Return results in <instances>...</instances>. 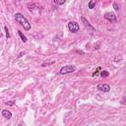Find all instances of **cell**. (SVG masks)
Here are the masks:
<instances>
[{
	"label": "cell",
	"instance_id": "obj_18",
	"mask_svg": "<svg viewBox=\"0 0 126 126\" xmlns=\"http://www.w3.org/2000/svg\"><path fill=\"white\" fill-rule=\"evenodd\" d=\"M18 126H23V125L22 124H18Z\"/></svg>",
	"mask_w": 126,
	"mask_h": 126
},
{
	"label": "cell",
	"instance_id": "obj_4",
	"mask_svg": "<svg viewBox=\"0 0 126 126\" xmlns=\"http://www.w3.org/2000/svg\"><path fill=\"white\" fill-rule=\"evenodd\" d=\"M98 90L103 92V93H108L110 91V86L108 84H105V83H103V84H99L98 85Z\"/></svg>",
	"mask_w": 126,
	"mask_h": 126
},
{
	"label": "cell",
	"instance_id": "obj_10",
	"mask_svg": "<svg viewBox=\"0 0 126 126\" xmlns=\"http://www.w3.org/2000/svg\"><path fill=\"white\" fill-rule=\"evenodd\" d=\"M95 6H96V2H95V1H93V0H91V1H89V3H88V8H89L90 10L94 9Z\"/></svg>",
	"mask_w": 126,
	"mask_h": 126
},
{
	"label": "cell",
	"instance_id": "obj_2",
	"mask_svg": "<svg viewBox=\"0 0 126 126\" xmlns=\"http://www.w3.org/2000/svg\"><path fill=\"white\" fill-rule=\"evenodd\" d=\"M75 71H76V66L75 65H65L59 70V74L60 75H67V74L73 73Z\"/></svg>",
	"mask_w": 126,
	"mask_h": 126
},
{
	"label": "cell",
	"instance_id": "obj_9",
	"mask_svg": "<svg viewBox=\"0 0 126 126\" xmlns=\"http://www.w3.org/2000/svg\"><path fill=\"white\" fill-rule=\"evenodd\" d=\"M99 72H102V67H100V66H99L98 68L95 70V72H94L93 74H92V76H93V77H96V76H98V75L99 74Z\"/></svg>",
	"mask_w": 126,
	"mask_h": 126
},
{
	"label": "cell",
	"instance_id": "obj_12",
	"mask_svg": "<svg viewBox=\"0 0 126 126\" xmlns=\"http://www.w3.org/2000/svg\"><path fill=\"white\" fill-rule=\"evenodd\" d=\"M53 3L56 4V5H63V4L66 3V1L65 0H54Z\"/></svg>",
	"mask_w": 126,
	"mask_h": 126
},
{
	"label": "cell",
	"instance_id": "obj_3",
	"mask_svg": "<svg viewBox=\"0 0 126 126\" xmlns=\"http://www.w3.org/2000/svg\"><path fill=\"white\" fill-rule=\"evenodd\" d=\"M68 29L71 33H76L80 31V26H79V24L77 22H74V21H71L68 23Z\"/></svg>",
	"mask_w": 126,
	"mask_h": 126
},
{
	"label": "cell",
	"instance_id": "obj_14",
	"mask_svg": "<svg viewBox=\"0 0 126 126\" xmlns=\"http://www.w3.org/2000/svg\"><path fill=\"white\" fill-rule=\"evenodd\" d=\"M112 5H113V8H114V10H115V11H118V10H119V6L117 5V3H116V2H113V4H112Z\"/></svg>",
	"mask_w": 126,
	"mask_h": 126
},
{
	"label": "cell",
	"instance_id": "obj_13",
	"mask_svg": "<svg viewBox=\"0 0 126 126\" xmlns=\"http://www.w3.org/2000/svg\"><path fill=\"white\" fill-rule=\"evenodd\" d=\"M4 30H5V32H6V38H10L11 36H10V33H9V30H8L7 26L4 27Z\"/></svg>",
	"mask_w": 126,
	"mask_h": 126
},
{
	"label": "cell",
	"instance_id": "obj_17",
	"mask_svg": "<svg viewBox=\"0 0 126 126\" xmlns=\"http://www.w3.org/2000/svg\"><path fill=\"white\" fill-rule=\"evenodd\" d=\"M24 54H25V52H21V53L19 54V56H18V57H21V56H23Z\"/></svg>",
	"mask_w": 126,
	"mask_h": 126
},
{
	"label": "cell",
	"instance_id": "obj_8",
	"mask_svg": "<svg viewBox=\"0 0 126 126\" xmlns=\"http://www.w3.org/2000/svg\"><path fill=\"white\" fill-rule=\"evenodd\" d=\"M18 33H19V36H20V38H21V40L23 41V43H27V37L24 35V33L21 32V31H18Z\"/></svg>",
	"mask_w": 126,
	"mask_h": 126
},
{
	"label": "cell",
	"instance_id": "obj_1",
	"mask_svg": "<svg viewBox=\"0 0 126 126\" xmlns=\"http://www.w3.org/2000/svg\"><path fill=\"white\" fill-rule=\"evenodd\" d=\"M14 18H15L16 22L19 23L22 27H24V29L26 30V31H30L31 30V24H30V22L27 20V18L23 14H21V13H16L14 15Z\"/></svg>",
	"mask_w": 126,
	"mask_h": 126
},
{
	"label": "cell",
	"instance_id": "obj_5",
	"mask_svg": "<svg viewBox=\"0 0 126 126\" xmlns=\"http://www.w3.org/2000/svg\"><path fill=\"white\" fill-rule=\"evenodd\" d=\"M104 17V19L107 20V21H110V22H115L116 21V16H115V14H113L111 12L105 13Z\"/></svg>",
	"mask_w": 126,
	"mask_h": 126
},
{
	"label": "cell",
	"instance_id": "obj_6",
	"mask_svg": "<svg viewBox=\"0 0 126 126\" xmlns=\"http://www.w3.org/2000/svg\"><path fill=\"white\" fill-rule=\"evenodd\" d=\"M1 114H2V116L4 117V118H7V119H10L12 117V112L10 110H3L1 111Z\"/></svg>",
	"mask_w": 126,
	"mask_h": 126
},
{
	"label": "cell",
	"instance_id": "obj_15",
	"mask_svg": "<svg viewBox=\"0 0 126 126\" xmlns=\"http://www.w3.org/2000/svg\"><path fill=\"white\" fill-rule=\"evenodd\" d=\"M120 103H121L122 104H124V105H126V96L122 98V99H121V102H120Z\"/></svg>",
	"mask_w": 126,
	"mask_h": 126
},
{
	"label": "cell",
	"instance_id": "obj_7",
	"mask_svg": "<svg viewBox=\"0 0 126 126\" xmlns=\"http://www.w3.org/2000/svg\"><path fill=\"white\" fill-rule=\"evenodd\" d=\"M81 20H82V22L84 23V24H85V26L86 27H89V28H91L92 30H94V27H92L91 26V25H90V23H89V21L85 18V17H82V18H81Z\"/></svg>",
	"mask_w": 126,
	"mask_h": 126
},
{
	"label": "cell",
	"instance_id": "obj_11",
	"mask_svg": "<svg viewBox=\"0 0 126 126\" xmlns=\"http://www.w3.org/2000/svg\"><path fill=\"white\" fill-rule=\"evenodd\" d=\"M108 75H110V72H108V71H106V70H103L102 72H100V76H102L103 78L108 77Z\"/></svg>",
	"mask_w": 126,
	"mask_h": 126
},
{
	"label": "cell",
	"instance_id": "obj_16",
	"mask_svg": "<svg viewBox=\"0 0 126 126\" xmlns=\"http://www.w3.org/2000/svg\"><path fill=\"white\" fill-rule=\"evenodd\" d=\"M5 104H7V105H13L14 102H7V103H5Z\"/></svg>",
	"mask_w": 126,
	"mask_h": 126
}]
</instances>
